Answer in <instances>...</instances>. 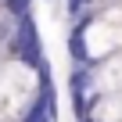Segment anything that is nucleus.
I'll use <instances>...</instances> for the list:
<instances>
[{
    "label": "nucleus",
    "mask_w": 122,
    "mask_h": 122,
    "mask_svg": "<svg viewBox=\"0 0 122 122\" xmlns=\"http://www.w3.org/2000/svg\"><path fill=\"white\" fill-rule=\"evenodd\" d=\"M36 4H50V7H54V4H57V0H36Z\"/></svg>",
    "instance_id": "3"
},
{
    "label": "nucleus",
    "mask_w": 122,
    "mask_h": 122,
    "mask_svg": "<svg viewBox=\"0 0 122 122\" xmlns=\"http://www.w3.org/2000/svg\"><path fill=\"white\" fill-rule=\"evenodd\" d=\"M65 50H68V61H72V65H93L90 40H86V22H72V25H68Z\"/></svg>",
    "instance_id": "1"
},
{
    "label": "nucleus",
    "mask_w": 122,
    "mask_h": 122,
    "mask_svg": "<svg viewBox=\"0 0 122 122\" xmlns=\"http://www.w3.org/2000/svg\"><path fill=\"white\" fill-rule=\"evenodd\" d=\"M32 4L36 0H0V11H7L11 18H22V15L32 11Z\"/></svg>",
    "instance_id": "2"
}]
</instances>
